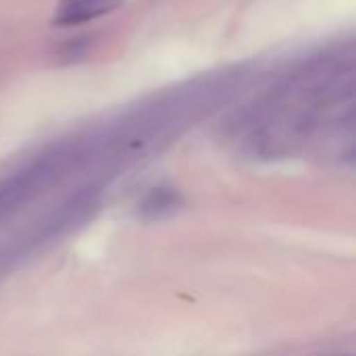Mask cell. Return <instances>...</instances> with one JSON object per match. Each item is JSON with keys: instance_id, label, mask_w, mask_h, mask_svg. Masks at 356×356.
I'll return each instance as SVG.
<instances>
[{"instance_id": "obj_2", "label": "cell", "mask_w": 356, "mask_h": 356, "mask_svg": "<svg viewBox=\"0 0 356 356\" xmlns=\"http://www.w3.org/2000/svg\"><path fill=\"white\" fill-rule=\"evenodd\" d=\"M179 204V198L175 192L171 190H154L146 196V200L142 202V217H148V219H159L163 217L165 213H171L175 211V207Z\"/></svg>"}, {"instance_id": "obj_1", "label": "cell", "mask_w": 356, "mask_h": 356, "mask_svg": "<svg viewBox=\"0 0 356 356\" xmlns=\"http://www.w3.org/2000/svg\"><path fill=\"white\" fill-rule=\"evenodd\" d=\"M123 0H63L54 10L56 25H79L119 8Z\"/></svg>"}]
</instances>
